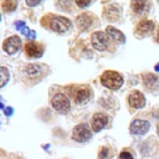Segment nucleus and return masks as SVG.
<instances>
[{
  "instance_id": "1",
  "label": "nucleus",
  "mask_w": 159,
  "mask_h": 159,
  "mask_svg": "<svg viewBox=\"0 0 159 159\" xmlns=\"http://www.w3.org/2000/svg\"><path fill=\"white\" fill-rule=\"evenodd\" d=\"M101 82L109 89H118L123 84V77L114 71H106L101 76Z\"/></svg>"
},
{
  "instance_id": "2",
  "label": "nucleus",
  "mask_w": 159,
  "mask_h": 159,
  "mask_svg": "<svg viewBox=\"0 0 159 159\" xmlns=\"http://www.w3.org/2000/svg\"><path fill=\"white\" fill-rule=\"evenodd\" d=\"M48 26H50V29H52L56 32H66V31H68L72 27V24H71V21L67 17L52 16Z\"/></svg>"
},
{
  "instance_id": "3",
  "label": "nucleus",
  "mask_w": 159,
  "mask_h": 159,
  "mask_svg": "<svg viewBox=\"0 0 159 159\" xmlns=\"http://www.w3.org/2000/svg\"><path fill=\"white\" fill-rule=\"evenodd\" d=\"M92 137V132L86 123L77 124L72 130V139L76 142H87Z\"/></svg>"
},
{
  "instance_id": "4",
  "label": "nucleus",
  "mask_w": 159,
  "mask_h": 159,
  "mask_svg": "<svg viewBox=\"0 0 159 159\" xmlns=\"http://www.w3.org/2000/svg\"><path fill=\"white\" fill-rule=\"evenodd\" d=\"M51 103H52V107L57 112H60V113H67L70 111V107H71L68 97L65 96L63 93L55 94L53 98H52V101H51Z\"/></svg>"
},
{
  "instance_id": "5",
  "label": "nucleus",
  "mask_w": 159,
  "mask_h": 159,
  "mask_svg": "<svg viewBox=\"0 0 159 159\" xmlns=\"http://www.w3.org/2000/svg\"><path fill=\"white\" fill-rule=\"evenodd\" d=\"M92 45L96 50L98 51H104L109 47V39L107 37V35L102 31H97L94 34H92Z\"/></svg>"
},
{
  "instance_id": "6",
  "label": "nucleus",
  "mask_w": 159,
  "mask_h": 159,
  "mask_svg": "<svg viewBox=\"0 0 159 159\" xmlns=\"http://www.w3.org/2000/svg\"><path fill=\"white\" fill-rule=\"evenodd\" d=\"M149 128H150L149 122L143 120V119H135V120L132 122V124L129 127V130L134 135H143L149 130Z\"/></svg>"
},
{
  "instance_id": "7",
  "label": "nucleus",
  "mask_w": 159,
  "mask_h": 159,
  "mask_svg": "<svg viewBox=\"0 0 159 159\" xmlns=\"http://www.w3.org/2000/svg\"><path fill=\"white\" fill-rule=\"evenodd\" d=\"M20 46H21V40H20V37H17V36H10V37H7V39L4 41V43H2L4 51H5L6 53H9V55H12V53L17 52L19 48H20Z\"/></svg>"
},
{
  "instance_id": "8",
  "label": "nucleus",
  "mask_w": 159,
  "mask_h": 159,
  "mask_svg": "<svg viewBox=\"0 0 159 159\" xmlns=\"http://www.w3.org/2000/svg\"><path fill=\"white\" fill-rule=\"evenodd\" d=\"M107 123H108V117L104 113H96V114H93V117L91 119V127H92L93 132L102 130Z\"/></svg>"
},
{
  "instance_id": "9",
  "label": "nucleus",
  "mask_w": 159,
  "mask_h": 159,
  "mask_svg": "<svg viewBox=\"0 0 159 159\" xmlns=\"http://www.w3.org/2000/svg\"><path fill=\"white\" fill-rule=\"evenodd\" d=\"M128 103L132 108H142L145 106V97L139 91H133L128 96Z\"/></svg>"
},
{
  "instance_id": "10",
  "label": "nucleus",
  "mask_w": 159,
  "mask_h": 159,
  "mask_svg": "<svg viewBox=\"0 0 159 159\" xmlns=\"http://www.w3.org/2000/svg\"><path fill=\"white\" fill-rule=\"evenodd\" d=\"M91 97H92V91H91V88H88L86 86H82V87L77 88L76 92H75V101L78 104L86 103Z\"/></svg>"
},
{
  "instance_id": "11",
  "label": "nucleus",
  "mask_w": 159,
  "mask_h": 159,
  "mask_svg": "<svg viewBox=\"0 0 159 159\" xmlns=\"http://www.w3.org/2000/svg\"><path fill=\"white\" fill-rule=\"evenodd\" d=\"M25 52L29 57H41L43 53V47L42 45L37 43V42H27L25 46Z\"/></svg>"
},
{
  "instance_id": "12",
  "label": "nucleus",
  "mask_w": 159,
  "mask_h": 159,
  "mask_svg": "<svg viewBox=\"0 0 159 159\" xmlns=\"http://www.w3.org/2000/svg\"><path fill=\"white\" fill-rule=\"evenodd\" d=\"M130 7L135 14H143V12H147L149 10L150 4L148 0H132Z\"/></svg>"
},
{
  "instance_id": "13",
  "label": "nucleus",
  "mask_w": 159,
  "mask_h": 159,
  "mask_svg": "<svg viewBox=\"0 0 159 159\" xmlns=\"http://www.w3.org/2000/svg\"><path fill=\"white\" fill-rule=\"evenodd\" d=\"M143 82L150 89H159V77L153 73H144Z\"/></svg>"
},
{
  "instance_id": "14",
  "label": "nucleus",
  "mask_w": 159,
  "mask_h": 159,
  "mask_svg": "<svg viewBox=\"0 0 159 159\" xmlns=\"http://www.w3.org/2000/svg\"><path fill=\"white\" fill-rule=\"evenodd\" d=\"M154 29V22L150 20H142L138 25H137V31L140 35H145L152 32V30Z\"/></svg>"
},
{
  "instance_id": "15",
  "label": "nucleus",
  "mask_w": 159,
  "mask_h": 159,
  "mask_svg": "<svg viewBox=\"0 0 159 159\" xmlns=\"http://www.w3.org/2000/svg\"><path fill=\"white\" fill-rule=\"evenodd\" d=\"M107 34H108L114 41H117V42H119V43H124V42H125L124 35H123L119 30H117V29H114V27H112V26H108V27H107Z\"/></svg>"
},
{
  "instance_id": "16",
  "label": "nucleus",
  "mask_w": 159,
  "mask_h": 159,
  "mask_svg": "<svg viewBox=\"0 0 159 159\" xmlns=\"http://www.w3.org/2000/svg\"><path fill=\"white\" fill-rule=\"evenodd\" d=\"M15 27L19 30V31H21L26 37H29L30 40H34L35 37H36V35H35V32L32 31V30H30L26 25H25V22H22V21H17V22H15Z\"/></svg>"
},
{
  "instance_id": "17",
  "label": "nucleus",
  "mask_w": 159,
  "mask_h": 159,
  "mask_svg": "<svg viewBox=\"0 0 159 159\" xmlns=\"http://www.w3.org/2000/svg\"><path fill=\"white\" fill-rule=\"evenodd\" d=\"M77 25L81 30H86L89 25H91V20H89V16L87 14H83L81 16L77 17Z\"/></svg>"
},
{
  "instance_id": "18",
  "label": "nucleus",
  "mask_w": 159,
  "mask_h": 159,
  "mask_svg": "<svg viewBox=\"0 0 159 159\" xmlns=\"http://www.w3.org/2000/svg\"><path fill=\"white\" fill-rule=\"evenodd\" d=\"M16 0H4L1 4L4 11H12L16 9Z\"/></svg>"
},
{
  "instance_id": "19",
  "label": "nucleus",
  "mask_w": 159,
  "mask_h": 159,
  "mask_svg": "<svg viewBox=\"0 0 159 159\" xmlns=\"http://www.w3.org/2000/svg\"><path fill=\"white\" fill-rule=\"evenodd\" d=\"M41 72V67L39 65H29L26 67V73L30 76H37Z\"/></svg>"
},
{
  "instance_id": "20",
  "label": "nucleus",
  "mask_w": 159,
  "mask_h": 159,
  "mask_svg": "<svg viewBox=\"0 0 159 159\" xmlns=\"http://www.w3.org/2000/svg\"><path fill=\"white\" fill-rule=\"evenodd\" d=\"M111 157V150L108 147H102L98 152V159H108Z\"/></svg>"
},
{
  "instance_id": "21",
  "label": "nucleus",
  "mask_w": 159,
  "mask_h": 159,
  "mask_svg": "<svg viewBox=\"0 0 159 159\" xmlns=\"http://www.w3.org/2000/svg\"><path fill=\"white\" fill-rule=\"evenodd\" d=\"M0 72H1V83H0V86L4 87L7 82V80H9V73H7V70L5 67H1Z\"/></svg>"
},
{
  "instance_id": "22",
  "label": "nucleus",
  "mask_w": 159,
  "mask_h": 159,
  "mask_svg": "<svg viewBox=\"0 0 159 159\" xmlns=\"http://www.w3.org/2000/svg\"><path fill=\"white\" fill-rule=\"evenodd\" d=\"M119 159H133V153L128 149H123L120 153H119Z\"/></svg>"
},
{
  "instance_id": "23",
  "label": "nucleus",
  "mask_w": 159,
  "mask_h": 159,
  "mask_svg": "<svg viewBox=\"0 0 159 159\" xmlns=\"http://www.w3.org/2000/svg\"><path fill=\"white\" fill-rule=\"evenodd\" d=\"M91 1H92V0H76V4H77L78 6H81V7H84V6L89 5Z\"/></svg>"
},
{
  "instance_id": "24",
  "label": "nucleus",
  "mask_w": 159,
  "mask_h": 159,
  "mask_svg": "<svg viewBox=\"0 0 159 159\" xmlns=\"http://www.w3.org/2000/svg\"><path fill=\"white\" fill-rule=\"evenodd\" d=\"M41 0H26V4L29 6H36L37 4H40Z\"/></svg>"
},
{
  "instance_id": "25",
  "label": "nucleus",
  "mask_w": 159,
  "mask_h": 159,
  "mask_svg": "<svg viewBox=\"0 0 159 159\" xmlns=\"http://www.w3.org/2000/svg\"><path fill=\"white\" fill-rule=\"evenodd\" d=\"M4 112H5L6 116H11V114H12V108H11V107H7V108L4 109Z\"/></svg>"
},
{
  "instance_id": "26",
  "label": "nucleus",
  "mask_w": 159,
  "mask_h": 159,
  "mask_svg": "<svg viewBox=\"0 0 159 159\" xmlns=\"http://www.w3.org/2000/svg\"><path fill=\"white\" fill-rule=\"evenodd\" d=\"M157 133H158V135H159V123H158V125H157Z\"/></svg>"
},
{
  "instance_id": "27",
  "label": "nucleus",
  "mask_w": 159,
  "mask_h": 159,
  "mask_svg": "<svg viewBox=\"0 0 159 159\" xmlns=\"http://www.w3.org/2000/svg\"><path fill=\"white\" fill-rule=\"evenodd\" d=\"M155 71H159V65H157V66H155Z\"/></svg>"
},
{
  "instance_id": "28",
  "label": "nucleus",
  "mask_w": 159,
  "mask_h": 159,
  "mask_svg": "<svg viewBox=\"0 0 159 159\" xmlns=\"http://www.w3.org/2000/svg\"><path fill=\"white\" fill-rule=\"evenodd\" d=\"M157 41L159 42V31H158V35H157Z\"/></svg>"
}]
</instances>
